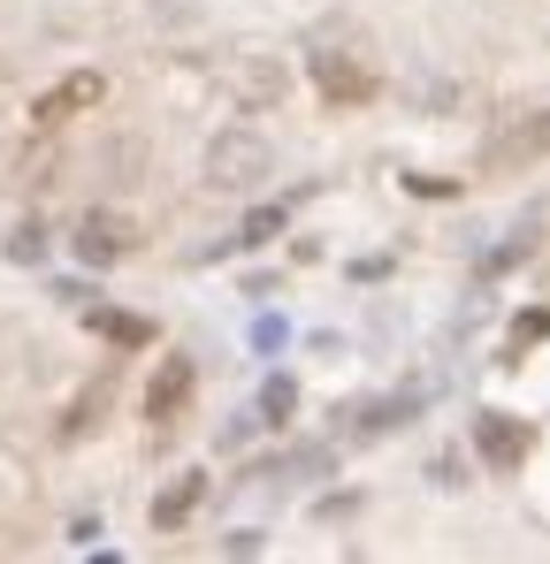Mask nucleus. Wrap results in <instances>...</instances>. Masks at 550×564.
I'll return each instance as SVG.
<instances>
[{
  "instance_id": "obj_1",
  "label": "nucleus",
  "mask_w": 550,
  "mask_h": 564,
  "mask_svg": "<svg viewBox=\"0 0 550 564\" xmlns=\"http://www.w3.org/2000/svg\"><path fill=\"white\" fill-rule=\"evenodd\" d=\"M268 168H276V145L260 131H222L206 145V191H252L268 183Z\"/></svg>"
},
{
  "instance_id": "obj_4",
  "label": "nucleus",
  "mask_w": 550,
  "mask_h": 564,
  "mask_svg": "<svg viewBox=\"0 0 550 564\" xmlns=\"http://www.w3.org/2000/svg\"><path fill=\"white\" fill-rule=\"evenodd\" d=\"M123 245H131V237H123V222H115V214H92V222L77 229V260H85V268L123 260Z\"/></svg>"
},
{
  "instance_id": "obj_6",
  "label": "nucleus",
  "mask_w": 550,
  "mask_h": 564,
  "mask_svg": "<svg viewBox=\"0 0 550 564\" xmlns=\"http://www.w3.org/2000/svg\"><path fill=\"white\" fill-rule=\"evenodd\" d=\"M199 496H206V473H183L177 488H169V496H161V504H154V527H183V519H191V504H199Z\"/></svg>"
},
{
  "instance_id": "obj_3",
  "label": "nucleus",
  "mask_w": 550,
  "mask_h": 564,
  "mask_svg": "<svg viewBox=\"0 0 550 564\" xmlns=\"http://www.w3.org/2000/svg\"><path fill=\"white\" fill-rule=\"evenodd\" d=\"M100 92H108V77H100V69H77L69 84H54V92L38 100V123H61V115H77V108L100 100Z\"/></svg>"
},
{
  "instance_id": "obj_7",
  "label": "nucleus",
  "mask_w": 550,
  "mask_h": 564,
  "mask_svg": "<svg viewBox=\"0 0 550 564\" xmlns=\"http://www.w3.org/2000/svg\"><path fill=\"white\" fill-rule=\"evenodd\" d=\"M291 413H299V382H283V374H276V382L260 390V427H283Z\"/></svg>"
},
{
  "instance_id": "obj_11",
  "label": "nucleus",
  "mask_w": 550,
  "mask_h": 564,
  "mask_svg": "<svg viewBox=\"0 0 550 564\" xmlns=\"http://www.w3.org/2000/svg\"><path fill=\"white\" fill-rule=\"evenodd\" d=\"M183 390H191V366H183V359H169V374L154 382V413H169V405H177Z\"/></svg>"
},
{
  "instance_id": "obj_10",
  "label": "nucleus",
  "mask_w": 550,
  "mask_h": 564,
  "mask_svg": "<svg viewBox=\"0 0 550 564\" xmlns=\"http://www.w3.org/2000/svg\"><path fill=\"white\" fill-rule=\"evenodd\" d=\"M92 328H100V336H115V343H154V328H146L138 313H92Z\"/></svg>"
},
{
  "instance_id": "obj_2",
  "label": "nucleus",
  "mask_w": 550,
  "mask_h": 564,
  "mask_svg": "<svg viewBox=\"0 0 550 564\" xmlns=\"http://www.w3.org/2000/svg\"><path fill=\"white\" fill-rule=\"evenodd\" d=\"M474 450H482L497 473H513V465L528 458V427L505 420V413H474Z\"/></svg>"
},
{
  "instance_id": "obj_8",
  "label": "nucleus",
  "mask_w": 550,
  "mask_h": 564,
  "mask_svg": "<svg viewBox=\"0 0 550 564\" xmlns=\"http://www.w3.org/2000/svg\"><path fill=\"white\" fill-rule=\"evenodd\" d=\"M283 222H291V214H283V206H260V214H245V229H237V237H229V245H237V252H252V245H268V237H276V229H283Z\"/></svg>"
},
{
  "instance_id": "obj_5",
  "label": "nucleus",
  "mask_w": 550,
  "mask_h": 564,
  "mask_svg": "<svg viewBox=\"0 0 550 564\" xmlns=\"http://www.w3.org/2000/svg\"><path fill=\"white\" fill-rule=\"evenodd\" d=\"M237 92H245L252 108H268V100L283 92V69H276V61H260V54H245V61H237Z\"/></svg>"
},
{
  "instance_id": "obj_9",
  "label": "nucleus",
  "mask_w": 550,
  "mask_h": 564,
  "mask_svg": "<svg viewBox=\"0 0 550 564\" xmlns=\"http://www.w3.org/2000/svg\"><path fill=\"white\" fill-rule=\"evenodd\" d=\"M46 245H54V237H46V222H23V229L8 237V260H15V268H38V260H46Z\"/></svg>"
}]
</instances>
